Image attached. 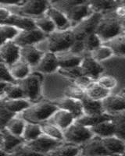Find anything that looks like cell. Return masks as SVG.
Listing matches in <instances>:
<instances>
[{
    "label": "cell",
    "instance_id": "7a4b0ae2",
    "mask_svg": "<svg viewBox=\"0 0 125 156\" xmlns=\"http://www.w3.org/2000/svg\"><path fill=\"white\" fill-rule=\"evenodd\" d=\"M123 33V20L115 15L114 11L104 15L97 27L95 34L100 37L102 43L110 41Z\"/></svg>",
    "mask_w": 125,
    "mask_h": 156
},
{
    "label": "cell",
    "instance_id": "5b68a950",
    "mask_svg": "<svg viewBox=\"0 0 125 156\" xmlns=\"http://www.w3.org/2000/svg\"><path fill=\"white\" fill-rule=\"evenodd\" d=\"M42 79V76L39 73H32L23 80L18 81L27 100L37 102L38 100L41 97Z\"/></svg>",
    "mask_w": 125,
    "mask_h": 156
},
{
    "label": "cell",
    "instance_id": "83f0119b",
    "mask_svg": "<svg viewBox=\"0 0 125 156\" xmlns=\"http://www.w3.org/2000/svg\"><path fill=\"white\" fill-rule=\"evenodd\" d=\"M112 119V115H109L108 113L100 114V115H83L77 119H76V122L80 123V125L86 126V127L91 128L92 126H95L96 125L99 124L101 122L106 120H110Z\"/></svg>",
    "mask_w": 125,
    "mask_h": 156
},
{
    "label": "cell",
    "instance_id": "d6a6232c",
    "mask_svg": "<svg viewBox=\"0 0 125 156\" xmlns=\"http://www.w3.org/2000/svg\"><path fill=\"white\" fill-rule=\"evenodd\" d=\"M85 93L86 95L91 99L102 101L110 94V90L102 87L95 81L85 90Z\"/></svg>",
    "mask_w": 125,
    "mask_h": 156
},
{
    "label": "cell",
    "instance_id": "f6af8a7d",
    "mask_svg": "<svg viewBox=\"0 0 125 156\" xmlns=\"http://www.w3.org/2000/svg\"><path fill=\"white\" fill-rule=\"evenodd\" d=\"M0 81H3L9 83H18V80H16L12 75L9 66L4 62H0Z\"/></svg>",
    "mask_w": 125,
    "mask_h": 156
},
{
    "label": "cell",
    "instance_id": "680465c9",
    "mask_svg": "<svg viewBox=\"0 0 125 156\" xmlns=\"http://www.w3.org/2000/svg\"><path fill=\"white\" fill-rule=\"evenodd\" d=\"M121 3L123 4V5H125V1H121Z\"/></svg>",
    "mask_w": 125,
    "mask_h": 156
},
{
    "label": "cell",
    "instance_id": "f5cc1de1",
    "mask_svg": "<svg viewBox=\"0 0 125 156\" xmlns=\"http://www.w3.org/2000/svg\"><path fill=\"white\" fill-rule=\"evenodd\" d=\"M114 13L119 19L120 20H125V5L121 3L119 5L117 8L114 10Z\"/></svg>",
    "mask_w": 125,
    "mask_h": 156
},
{
    "label": "cell",
    "instance_id": "c3c4849f",
    "mask_svg": "<svg viewBox=\"0 0 125 156\" xmlns=\"http://www.w3.org/2000/svg\"><path fill=\"white\" fill-rule=\"evenodd\" d=\"M69 51L74 55L84 56L85 55H83V54L86 53V51L84 40H75Z\"/></svg>",
    "mask_w": 125,
    "mask_h": 156
},
{
    "label": "cell",
    "instance_id": "74e56055",
    "mask_svg": "<svg viewBox=\"0 0 125 156\" xmlns=\"http://www.w3.org/2000/svg\"><path fill=\"white\" fill-rule=\"evenodd\" d=\"M41 126L44 134L47 135V136H50L52 138L55 139V140L63 141V140H64L63 131L61 129H59L58 126L52 124V123H50L47 121L42 122Z\"/></svg>",
    "mask_w": 125,
    "mask_h": 156
},
{
    "label": "cell",
    "instance_id": "7bdbcfd3",
    "mask_svg": "<svg viewBox=\"0 0 125 156\" xmlns=\"http://www.w3.org/2000/svg\"><path fill=\"white\" fill-rule=\"evenodd\" d=\"M65 97L70 98H73V99L77 100H81L84 96L86 95L85 90L79 87L76 84H72L67 87L64 91Z\"/></svg>",
    "mask_w": 125,
    "mask_h": 156
},
{
    "label": "cell",
    "instance_id": "f907efd6",
    "mask_svg": "<svg viewBox=\"0 0 125 156\" xmlns=\"http://www.w3.org/2000/svg\"><path fill=\"white\" fill-rule=\"evenodd\" d=\"M95 80H94L93 79H91V78L88 77V76H84V75L73 80V83H74V84L78 86L79 87H80V88L83 89L84 90H87V89L93 83H95Z\"/></svg>",
    "mask_w": 125,
    "mask_h": 156
},
{
    "label": "cell",
    "instance_id": "8fae6325",
    "mask_svg": "<svg viewBox=\"0 0 125 156\" xmlns=\"http://www.w3.org/2000/svg\"><path fill=\"white\" fill-rule=\"evenodd\" d=\"M62 143V141L52 138L44 133L32 141L25 142L26 145L30 149H32L33 151L39 154H45V155L53 150L55 147L60 145Z\"/></svg>",
    "mask_w": 125,
    "mask_h": 156
},
{
    "label": "cell",
    "instance_id": "681fc988",
    "mask_svg": "<svg viewBox=\"0 0 125 156\" xmlns=\"http://www.w3.org/2000/svg\"><path fill=\"white\" fill-rule=\"evenodd\" d=\"M16 114L13 113V112H9V110L4 108L3 106L1 105V129H4L5 128L6 125L8 124V122L13 119L14 117H16Z\"/></svg>",
    "mask_w": 125,
    "mask_h": 156
},
{
    "label": "cell",
    "instance_id": "836d02e7",
    "mask_svg": "<svg viewBox=\"0 0 125 156\" xmlns=\"http://www.w3.org/2000/svg\"><path fill=\"white\" fill-rule=\"evenodd\" d=\"M34 22H35L36 27L39 29L40 30L45 33L46 35L52 34L54 31L56 30V27L52 22V20L50 19L46 15L39 16V17L34 18Z\"/></svg>",
    "mask_w": 125,
    "mask_h": 156
},
{
    "label": "cell",
    "instance_id": "3957f363",
    "mask_svg": "<svg viewBox=\"0 0 125 156\" xmlns=\"http://www.w3.org/2000/svg\"><path fill=\"white\" fill-rule=\"evenodd\" d=\"M75 40L76 38L71 29L66 30H56L47 37L48 51L58 54L69 51Z\"/></svg>",
    "mask_w": 125,
    "mask_h": 156
},
{
    "label": "cell",
    "instance_id": "484cf974",
    "mask_svg": "<svg viewBox=\"0 0 125 156\" xmlns=\"http://www.w3.org/2000/svg\"><path fill=\"white\" fill-rule=\"evenodd\" d=\"M1 105L15 114L22 113L24 110L30 106V101L26 98L23 99H2Z\"/></svg>",
    "mask_w": 125,
    "mask_h": 156
},
{
    "label": "cell",
    "instance_id": "4316f807",
    "mask_svg": "<svg viewBox=\"0 0 125 156\" xmlns=\"http://www.w3.org/2000/svg\"><path fill=\"white\" fill-rule=\"evenodd\" d=\"M93 12H110L114 11L120 4V1H111V0H93L88 1Z\"/></svg>",
    "mask_w": 125,
    "mask_h": 156
},
{
    "label": "cell",
    "instance_id": "e0dca14e",
    "mask_svg": "<svg viewBox=\"0 0 125 156\" xmlns=\"http://www.w3.org/2000/svg\"><path fill=\"white\" fill-rule=\"evenodd\" d=\"M0 24L11 25L18 28L20 30L36 28L34 18L21 16V15L13 13V12H12L10 16Z\"/></svg>",
    "mask_w": 125,
    "mask_h": 156
},
{
    "label": "cell",
    "instance_id": "7dc6e473",
    "mask_svg": "<svg viewBox=\"0 0 125 156\" xmlns=\"http://www.w3.org/2000/svg\"><path fill=\"white\" fill-rule=\"evenodd\" d=\"M96 82L100 86H102V87L109 90H111L112 89L114 88L117 84V81H116V79L113 76H108V75L101 76L96 80Z\"/></svg>",
    "mask_w": 125,
    "mask_h": 156
},
{
    "label": "cell",
    "instance_id": "816d5d0a",
    "mask_svg": "<svg viewBox=\"0 0 125 156\" xmlns=\"http://www.w3.org/2000/svg\"><path fill=\"white\" fill-rule=\"evenodd\" d=\"M11 13L12 12L10 10H9L6 7H3L2 5L0 8V23L5 21V20L10 16Z\"/></svg>",
    "mask_w": 125,
    "mask_h": 156
},
{
    "label": "cell",
    "instance_id": "f1b7e54d",
    "mask_svg": "<svg viewBox=\"0 0 125 156\" xmlns=\"http://www.w3.org/2000/svg\"><path fill=\"white\" fill-rule=\"evenodd\" d=\"M80 153V148L73 144H62L57 146L46 154V156H77Z\"/></svg>",
    "mask_w": 125,
    "mask_h": 156
},
{
    "label": "cell",
    "instance_id": "1f68e13d",
    "mask_svg": "<svg viewBox=\"0 0 125 156\" xmlns=\"http://www.w3.org/2000/svg\"><path fill=\"white\" fill-rule=\"evenodd\" d=\"M42 134L43 131L41 124L26 122L24 130L22 135V137L25 142L32 141Z\"/></svg>",
    "mask_w": 125,
    "mask_h": 156
},
{
    "label": "cell",
    "instance_id": "60d3db41",
    "mask_svg": "<svg viewBox=\"0 0 125 156\" xmlns=\"http://www.w3.org/2000/svg\"><path fill=\"white\" fill-rule=\"evenodd\" d=\"M84 45H85V51L87 54H89L93 50L98 48L103 44L102 40L95 33H93L88 36L86 38L84 39Z\"/></svg>",
    "mask_w": 125,
    "mask_h": 156
},
{
    "label": "cell",
    "instance_id": "d4e9b609",
    "mask_svg": "<svg viewBox=\"0 0 125 156\" xmlns=\"http://www.w3.org/2000/svg\"><path fill=\"white\" fill-rule=\"evenodd\" d=\"M59 62V68H70L79 66L81 63L83 57L80 55H74L70 51H63L56 54Z\"/></svg>",
    "mask_w": 125,
    "mask_h": 156
},
{
    "label": "cell",
    "instance_id": "ac0fdd59",
    "mask_svg": "<svg viewBox=\"0 0 125 156\" xmlns=\"http://www.w3.org/2000/svg\"><path fill=\"white\" fill-rule=\"evenodd\" d=\"M0 94H1V100L26 98L23 89L19 85V83L14 84V83L0 81Z\"/></svg>",
    "mask_w": 125,
    "mask_h": 156
},
{
    "label": "cell",
    "instance_id": "ee69618b",
    "mask_svg": "<svg viewBox=\"0 0 125 156\" xmlns=\"http://www.w3.org/2000/svg\"><path fill=\"white\" fill-rule=\"evenodd\" d=\"M9 156H46L45 154H41L39 153L35 152L32 149L27 147L25 144H20L16 149H14L11 153H9Z\"/></svg>",
    "mask_w": 125,
    "mask_h": 156
},
{
    "label": "cell",
    "instance_id": "9c48e42d",
    "mask_svg": "<svg viewBox=\"0 0 125 156\" xmlns=\"http://www.w3.org/2000/svg\"><path fill=\"white\" fill-rule=\"evenodd\" d=\"M94 12L88 3V1L82 0V1H80V2L77 5H73V7L70 8L66 13V16H67L71 24L72 28L80 21H82L83 20L88 18Z\"/></svg>",
    "mask_w": 125,
    "mask_h": 156
},
{
    "label": "cell",
    "instance_id": "f35d334b",
    "mask_svg": "<svg viewBox=\"0 0 125 156\" xmlns=\"http://www.w3.org/2000/svg\"><path fill=\"white\" fill-rule=\"evenodd\" d=\"M89 55L95 61H97L98 62H102V61L106 60L108 58H111L114 54H113L112 49L109 47H108L105 44H102L101 46L95 48L91 52H90Z\"/></svg>",
    "mask_w": 125,
    "mask_h": 156
},
{
    "label": "cell",
    "instance_id": "9a60e30c",
    "mask_svg": "<svg viewBox=\"0 0 125 156\" xmlns=\"http://www.w3.org/2000/svg\"><path fill=\"white\" fill-rule=\"evenodd\" d=\"M36 70L41 73H52L59 69V62L56 54L52 52H45L39 63L35 66Z\"/></svg>",
    "mask_w": 125,
    "mask_h": 156
},
{
    "label": "cell",
    "instance_id": "8992f818",
    "mask_svg": "<svg viewBox=\"0 0 125 156\" xmlns=\"http://www.w3.org/2000/svg\"><path fill=\"white\" fill-rule=\"evenodd\" d=\"M104 14L101 12H94L82 21L77 23L71 30L76 40H84L90 34L95 33L98 23L103 17Z\"/></svg>",
    "mask_w": 125,
    "mask_h": 156
},
{
    "label": "cell",
    "instance_id": "91938a15",
    "mask_svg": "<svg viewBox=\"0 0 125 156\" xmlns=\"http://www.w3.org/2000/svg\"><path fill=\"white\" fill-rule=\"evenodd\" d=\"M100 156H110V155H100Z\"/></svg>",
    "mask_w": 125,
    "mask_h": 156
},
{
    "label": "cell",
    "instance_id": "9f6ffc18",
    "mask_svg": "<svg viewBox=\"0 0 125 156\" xmlns=\"http://www.w3.org/2000/svg\"><path fill=\"white\" fill-rule=\"evenodd\" d=\"M120 95L121 96L122 98H123V99L125 100V90H122L121 92L120 93Z\"/></svg>",
    "mask_w": 125,
    "mask_h": 156
},
{
    "label": "cell",
    "instance_id": "d6986e66",
    "mask_svg": "<svg viewBox=\"0 0 125 156\" xmlns=\"http://www.w3.org/2000/svg\"><path fill=\"white\" fill-rule=\"evenodd\" d=\"M75 120L74 116L70 112L59 108L47 122L55 125L63 131L71 126Z\"/></svg>",
    "mask_w": 125,
    "mask_h": 156
},
{
    "label": "cell",
    "instance_id": "5bb4252c",
    "mask_svg": "<svg viewBox=\"0 0 125 156\" xmlns=\"http://www.w3.org/2000/svg\"><path fill=\"white\" fill-rule=\"evenodd\" d=\"M110 155L105 149L102 140L99 136H94L93 138L88 140L81 150V156H100ZM111 156V155H110Z\"/></svg>",
    "mask_w": 125,
    "mask_h": 156
},
{
    "label": "cell",
    "instance_id": "277c9868",
    "mask_svg": "<svg viewBox=\"0 0 125 156\" xmlns=\"http://www.w3.org/2000/svg\"><path fill=\"white\" fill-rule=\"evenodd\" d=\"M64 140L66 143L73 144H85L94 137L91 129L80 125L75 121L71 126L63 130Z\"/></svg>",
    "mask_w": 125,
    "mask_h": 156
},
{
    "label": "cell",
    "instance_id": "ffe728a7",
    "mask_svg": "<svg viewBox=\"0 0 125 156\" xmlns=\"http://www.w3.org/2000/svg\"><path fill=\"white\" fill-rule=\"evenodd\" d=\"M55 104L57 105L59 108L70 112L74 116L75 119H77L84 115L82 104H81V101L80 100L64 97Z\"/></svg>",
    "mask_w": 125,
    "mask_h": 156
},
{
    "label": "cell",
    "instance_id": "6f0895ef",
    "mask_svg": "<svg viewBox=\"0 0 125 156\" xmlns=\"http://www.w3.org/2000/svg\"><path fill=\"white\" fill-rule=\"evenodd\" d=\"M117 156H125V151L123 153H122L121 154H120V155H117Z\"/></svg>",
    "mask_w": 125,
    "mask_h": 156
},
{
    "label": "cell",
    "instance_id": "db71d44e",
    "mask_svg": "<svg viewBox=\"0 0 125 156\" xmlns=\"http://www.w3.org/2000/svg\"><path fill=\"white\" fill-rule=\"evenodd\" d=\"M0 154H1V156H9V154H8V153L2 151V150H0Z\"/></svg>",
    "mask_w": 125,
    "mask_h": 156
},
{
    "label": "cell",
    "instance_id": "11a10c76",
    "mask_svg": "<svg viewBox=\"0 0 125 156\" xmlns=\"http://www.w3.org/2000/svg\"><path fill=\"white\" fill-rule=\"evenodd\" d=\"M122 34L125 36V20H123V33H122Z\"/></svg>",
    "mask_w": 125,
    "mask_h": 156
},
{
    "label": "cell",
    "instance_id": "d590c367",
    "mask_svg": "<svg viewBox=\"0 0 125 156\" xmlns=\"http://www.w3.org/2000/svg\"><path fill=\"white\" fill-rule=\"evenodd\" d=\"M104 44L112 49L113 54L119 56H125V36L123 34L117 36Z\"/></svg>",
    "mask_w": 125,
    "mask_h": 156
},
{
    "label": "cell",
    "instance_id": "6da1fadb",
    "mask_svg": "<svg viewBox=\"0 0 125 156\" xmlns=\"http://www.w3.org/2000/svg\"><path fill=\"white\" fill-rule=\"evenodd\" d=\"M58 109L59 108L55 103L38 101L24 110L21 113V118L26 122L40 124V122L48 121Z\"/></svg>",
    "mask_w": 125,
    "mask_h": 156
},
{
    "label": "cell",
    "instance_id": "cb8c5ba5",
    "mask_svg": "<svg viewBox=\"0 0 125 156\" xmlns=\"http://www.w3.org/2000/svg\"><path fill=\"white\" fill-rule=\"evenodd\" d=\"M80 101L82 104L84 115H95L105 113L102 101L93 100L85 95L82 99L80 100Z\"/></svg>",
    "mask_w": 125,
    "mask_h": 156
},
{
    "label": "cell",
    "instance_id": "ba28073f",
    "mask_svg": "<svg viewBox=\"0 0 125 156\" xmlns=\"http://www.w3.org/2000/svg\"><path fill=\"white\" fill-rule=\"evenodd\" d=\"M48 35L43 33L37 27L29 30H20L16 38L13 40L15 43L20 48L29 45H34L35 44L47 39Z\"/></svg>",
    "mask_w": 125,
    "mask_h": 156
},
{
    "label": "cell",
    "instance_id": "bcb514c9",
    "mask_svg": "<svg viewBox=\"0 0 125 156\" xmlns=\"http://www.w3.org/2000/svg\"><path fill=\"white\" fill-rule=\"evenodd\" d=\"M58 72L62 76L70 78V79H73V80L83 76L82 71H81L80 66L70 68H59Z\"/></svg>",
    "mask_w": 125,
    "mask_h": 156
},
{
    "label": "cell",
    "instance_id": "8d00e7d4",
    "mask_svg": "<svg viewBox=\"0 0 125 156\" xmlns=\"http://www.w3.org/2000/svg\"><path fill=\"white\" fill-rule=\"evenodd\" d=\"M114 123L115 136L125 141V111L112 115Z\"/></svg>",
    "mask_w": 125,
    "mask_h": 156
},
{
    "label": "cell",
    "instance_id": "f546056e",
    "mask_svg": "<svg viewBox=\"0 0 125 156\" xmlns=\"http://www.w3.org/2000/svg\"><path fill=\"white\" fill-rule=\"evenodd\" d=\"M94 136H99L101 138L112 136L115 135L114 123L112 119L101 122L99 124L90 128Z\"/></svg>",
    "mask_w": 125,
    "mask_h": 156
},
{
    "label": "cell",
    "instance_id": "44dd1931",
    "mask_svg": "<svg viewBox=\"0 0 125 156\" xmlns=\"http://www.w3.org/2000/svg\"><path fill=\"white\" fill-rule=\"evenodd\" d=\"M45 15L52 20L56 27V30H66L71 29V24L66 14L52 5L46 11Z\"/></svg>",
    "mask_w": 125,
    "mask_h": 156
},
{
    "label": "cell",
    "instance_id": "4fadbf2b",
    "mask_svg": "<svg viewBox=\"0 0 125 156\" xmlns=\"http://www.w3.org/2000/svg\"><path fill=\"white\" fill-rule=\"evenodd\" d=\"M22 136H17L11 133L6 128L1 129L0 137V150L9 154L18 146L24 143Z\"/></svg>",
    "mask_w": 125,
    "mask_h": 156
},
{
    "label": "cell",
    "instance_id": "7402d4cb",
    "mask_svg": "<svg viewBox=\"0 0 125 156\" xmlns=\"http://www.w3.org/2000/svg\"><path fill=\"white\" fill-rule=\"evenodd\" d=\"M45 52L38 49L34 45H29L21 48V58L28 64L30 67H35Z\"/></svg>",
    "mask_w": 125,
    "mask_h": 156
},
{
    "label": "cell",
    "instance_id": "ab89813d",
    "mask_svg": "<svg viewBox=\"0 0 125 156\" xmlns=\"http://www.w3.org/2000/svg\"><path fill=\"white\" fill-rule=\"evenodd\" d=\"M25 124H26V121L23 118L14 117L8 122L5 128L15 136H22L24 130Z\"/></svg>",
    "mask_w": 125,
    "mask_h": 156
},
{
    "label": "cell",
    "instance_id": "e575fe53",
    "mask_svg": "<svg viewBox=\"0 0 125 156\" xmlns=\"http://www.w3.org/2000/svg\"><path fill=\"white\" fill-rule=\"evenodd\" d=\"M20 30L16 27L7 24H0V44L13 41Z\"/></svg>",
    "mask_w": 125,
    "mask_h": 156
},
{
    "label": "cell",
    "instance_id": "b9f144b4",
    "mask_svg": "<svg viewBox=\"0 0 125 156\" xmlns=\"http://www.w3.org/2000/svg\"><path fill=\"white\" fill-rule=\"evenodd\" d=\"M80 1V0H59V1H50V3L52 6L66 14L70 8L79 3Z\"/></svg>",
    "mask_w": 125,
    "mask_h": 156
},
{
    "label": "cell",
    "instance_id": "30bf717a",
    "mask_svg": "<svg viewBox=\"0 0 125 156\" xmlns=\"http://www.w3.org/2000/svg\"><path fill=\"white\" fill-rule=\"evenodd\" d=\"M0 58L1 62L10 67L21 58V48L13 41L0 44Z\"/></svg>",
    "mask_w": 125,
    "mask_h": 156
},
{
    "label": "cell",
    "instance_id": "7c38bea8",
    "mask_svg": "<svg viewBox=\"0 0 125 156\" xmlns=\"http://www.w3.org/2000/svg\"><path fill=\"white\" fill-rule=\"evenodd\" d=\"M84 76H88L96 81L104 72L103 66L91 57L89 54L84 55L80 65Z\"/></svg>",
    "mask_w": 125,
    "mask_h": 156
},
{
    "label": "cell",
    "instance_id": "2e32d148",
    "mask_svg": "<svg viewBox=\"0 0 125 156\" xmlns=\"http://www.w3.org/2000/svg\"><path fill=\"white\" fill-rule=\"evenodd\" d=\"M102 101L105 112L109 115H113L125 111V100L120 94H109Z\"/></svg>",
    "mask_w": 125,
    "mask_h": 156
},
{
    "label": "cell",
    "instance_id": "52a82bcc",
    "mask_svg": "<svg viewBox=\"0 0 125 156\" xmlns=\"http://www.w3.org/2000/svg\"><path fill=\"white\" fill-rule=\"evenodd\" d=\"M51 6L50 1L45 0H30L25 1L20 7H17L18 14L27 17L37 18L45 14Z\"/></svg>",
    "mask_w": 125,
    "mask_h": 156
},
{
    "label": "cell",
    "instance_id": "603a6c76",
    "mask_svg": "<svg viewBox=\"0 0 125 156\" xmlns=\"http://www.w3.org/2000/svg\"><path fill=\"white\" fill-rule=\"evenodd\" d=\"M102 143L111 156H117L125 151V141L117 136H112L102 138Z\"/></svg>",
    "mask_w": 125,
    "mask_h": 156
},
{
    "label": "cell",
    "instance_id": "4dcf8cb0",
    "mask_svg": "<svg viewBox=\"0 0 125 156\" xmlns=\"http://www.w3.org/2000/svg\"><path fill=\"white\" fill-rule=\"evenodd\" d=\"M9 68L13 77L18 81L23 80L30 74V66L22 58Z\"/></svg>",
    "mask_w": 125,
    "mask_h": 156
}]
</instances>
